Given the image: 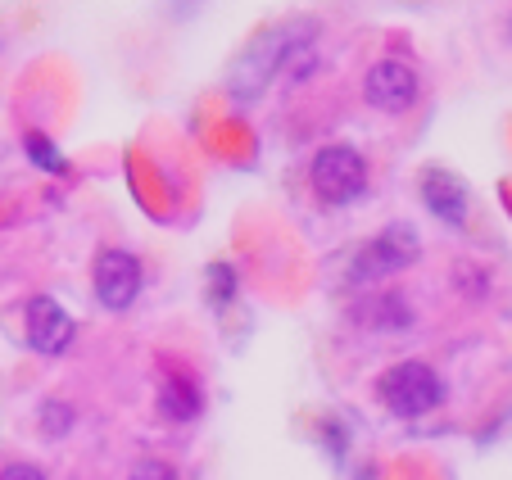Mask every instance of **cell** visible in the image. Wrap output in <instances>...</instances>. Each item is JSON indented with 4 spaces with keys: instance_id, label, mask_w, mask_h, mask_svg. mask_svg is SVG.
Listing matches in <instances>:
<instances>
[{
    "instance_id": "cell-3",
    "label": "cell",
    "mask_w": 512,
    "mask_h": 480,
    "mask_svg": "<svg viewBox=\"0 0 512 480\" xmlns=\"http://www.w3.org/2000/svg\"><path fill=\"white\" fill-rule=\"evenodd\" d=\"M417 236L413 227H386L377 240H368L363 250H358L354 268H349V277L363 286V281H381V277H395V272H404L408 263L417 259Z\"/></svg>"
},
{
    "instance_id": "cell-7",
    "label": "cell",
    "mask_w": 512,
    "mask_h": 480,
    "mask_svg": "<svg viewBox=\"0 0 512 480\" xmlns=\"http://www.w3.org/2000/svg\"><path fill=\"white\" fill-rule=\"evenodd\" d=\"M422 200H426V209H431L440 222H449V227H463V218H467V186L458 182L454 173H445V168H431V173L422 177Z\"/></svg>"
},
{
    "instance_id": "cell-8",
    "label": "cell",
    "mask_w": 512,
    "mask_h": 480,
    "mask_svg": "<svg viewBox=\"0 0 512 480\" xmlns=\"http://www.w3.org/2000/svg\"><path fill=\"white\" fill-rule=\"evenodd\" d=\"M159 413H164L168 422H195V417H200V390H195V381L168 372L164 381H159Z\"/></svg>"
},
{
    "instance_id": "cell-9",
    "label": "cell",
    "mask_w": 512,
    "mask_h": 480,
    "mask_svg": "<svg viewBox=\"0 0 512 480\" xmlns=\"http://www.w3.org/2000/svg\"><path fill=\"white\" fill-rule=\"evenodd\" d=\"M23 150H28V159H32L37 168H46V173H68L64 154H59L41 132H28V136H23Z\"/></svg>"
},
{
    "instance_id": "cell-5",
    "label": "cell",
    "mask_w": 512,
    "mask_h": 480,
    "mask_svg": "<svg viewBox=\"0 0 512 480\" xmlns=\"http://www.w3.org/2000/svg\"><path fill=\"white\" fill-rule=\"evenodd\" d=\"M363 96H368V105L386 109V114H404L417 100V73L408 64H399V59H381L377 68H368Z\"/></svg>"
},
{
    "instance_id": "cell-1",
    "label": "cell",
    "mask_w": 512,
    "mask_h": 480,
    "mask_svg": "<svg viewBox=\"0 0 512 480\" xmlns=\"http://www.w3.org/2000/svg\"><path fill=\"white\" fill-rule=\"evenodd\" d=\"M377 394L395 417H426L440 408L445 385H440V376H435L426 363H395L377 381Z\"/></svg>"
},
{
    "instance_id": "cell-12",
    "label": "cell",
    "mask_w": 512,
    "mask_h": 480,
    "mask_svg": "<svg viewBox=\"0 0 512 480\" xmlns=\"http://www.w3.org/2000/svg\"><path fill=\"white\" fill-rule=\"evenodd\" d=\"M0 480H46L37 467H28V462H14V467L0 471Z\"/></svg>"
},
{
    "instance_id": "cell-10",
    "label": "cell",
    "mask_w": 512,
    "mask_h": 480,
    "mask_svg": "<svg viewBox=\"0 0 512 480\" xmlns=\"http://www.w3.org/2000/svg\"><path fill=\"white\" fill-rule=\"evenodd\" d=\"M41 426H46L50 435H64L68 426H73V408L68 404H46L41 408Z\"/></svg>"
},
{
    "instance_id": "cell-2",
    "label": "cell",
    "mask_w": 512,
    "mask_h": 480,
    "mask_svg": "<svg viewBox=\"0 0 512 480\" xmlns=\"http://www.w3.org/2000/svg\"><path fill=\"white\" fill-rule=\"evenodd\" d=\"M309 177H313V191L327 204H349L368 186V164H363V154L349 150V145H327V150H318Z\"/></svg>"
},
{
    "instance_id": "cell-6",
    "label": "cell",
    "mask_w": 512,
    "mask_h": 480,
    "mask_svg": "<svg viewBox=\"0 0 512 480\" xmlns=\"http://www.w3.org/2000/svg\"><path fill=\"white\" fill-rule=\"evenodd\" d=\"M28 345L37 354H64L73 345V317L55 299H32L28 304Z\"/></svg>"
},
{
    "instance_id": "cell-4",
    "label": "cell",
    "mask_w": 512,
    "mask_h": 480,
    "mask_svg": "<svg viewBox=\"0 0 512 480\" xmlns=\"http://www.w3.org/2000/svg\"><path fill=\"white\" fill-rule=\"evenodd\" d=\"M136 295H141V263L127 250H105L96 259V299L114 313H123Z\"/></svg>"
},
{
    "instance_id": "cell-11",
    "label": "cell",
    "mask_w": 512,
    "mask_h": 480,
    "mask_svg": "<svg viewBox=\"0 0 512 480\" xmlns=\"http://www.w3.org/2000/svg\"><path fill=\"white\" fill-rule=\"evenodd\" d=\"M127 480H177V471L168 467V462H159V458H145V462H136Z\"/></svg>"
}]
</instances>
